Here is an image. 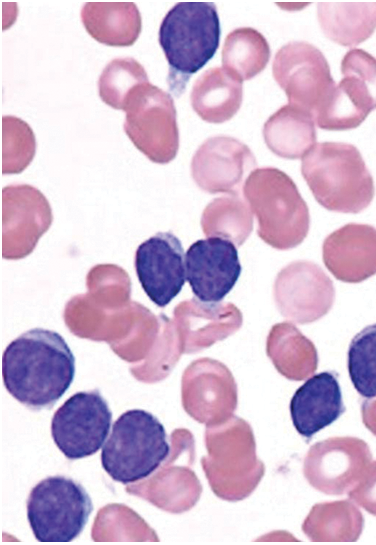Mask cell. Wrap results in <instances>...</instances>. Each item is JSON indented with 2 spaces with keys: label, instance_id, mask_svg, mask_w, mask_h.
<instances>
[{
  "label": "cell",
  "instance_id": "cell-1",
  "mask_svg": "<svg viewBox=\"0 0 376 545\" xmlns=\"http://www.w3.org/2000/svg\"><path fill=\"white\" fill-rule=\"evenodd\" d=\"M75 376V357L57 332L34 328L11 341L2 356L8 393L31 410L50 409Z\"/></svg>",
  "mask_w": 376,
  "mask_h": 545
},
{
  "label": "cell",
  "instance_id": "cell-2",
  "mask_svg": "<svg viewBox=\"0 0 376 545\" xmlns=\"http://www.w3.org/2000/svg\"><path fill=\"white\" fill-rule=\"evenodd\" d=\"M301 172L317 202L330 211L359 213L374 197L372 175L351 144H315L303 156Z\"/></svg>",
  "mask_w": 376,
  "mask_h": 545
},
{
  "label": "cell",
  "instance_id": "cell-3",
  "mask_svg": "<svg viewBox=\"0 0 376 545\" xmlns=\"http://www.w3.org/2000/svg\"><path fill=\"white\" fill-rule=\"evenodd\" d=\"M220 22L212 2H178L164 16L158 41L169 65L168 84L179 94L216 53Z\"/></svg>",
  "mask_w": 376,
  "mask_h": 545
},
{
  "label": "cell",
  "instance_id": "cell-4",
  "mask_svg": "<svg viewBox=\"0 0 376 545\" xmlns=\"http://www.w3.org/2000/svg\"><path fill=\"white\" fill-rule=\"evenodd\" d=\"M244 196L258 222V235L270 246L287 250L307 236L308 207L293 180L277 168L252 171L244 184Z\"/></svg>",
  "mask_w": 376,
  "mask_h": 545
},
{
  "label": "cell",
  "instance_id": "cell-5",
  "mask_svg": "<svg viewBox=\"0 0 376 545\" xmlns=\"http://www.w3.org/2000/svg\"><path fill=\"white\" fill-rule=\"evenodd\" d=\"M169 453L167 433L158 418L131 409L114 422L101 450V464L112 480L126 485L151 475Z\"/></svg>",
  "mask_w": 376,
  "mask_h": 545
},
{
  "label": "cell",
  "instance_id": "cell-6",
  "mask_svg": "<svg viewBox=\"0 0 376 545\" xmlns=\"http://www.w3.org/2000/svg\"><path fill=\"white\" fill-rule=\"evenodd\" d=\"M30 528L39 542H71L85 528L93 511L92 500L77 481L49 476L30 491L26 503Z\"/></svg>",
  "mask_w": 376,
  "mask_h": 545
},
{
  "label": "cell",
  "instance_id": "cell-7",
  "mask_svg": "<svg viewBox=\"0 0 376 545\" xmlns=\"http://www.w3.org/2000/svg\"><path fill=\"white\" fill-rule=\"evenodd\" d=\"M124 131L150 160L167 163L177 154L179 131L172 96L150 83L131 96L126 109Z\"/></svg>",
  "mask_w": 376,
  "mask_h": 545
},
{
  "label": "cell",
  "instance_id": "cell-8",
  "mask_svg": "<svg viewBox=\"0 0 376 545\" xmlns=\"http://www.w3.org/2000/svg\"><path fill=\"white\" fill-rule=\"evenodd\" d=\"M343 75L316 116L326 130L358 127L376 108V58L361 49H351L341 62Z\"/></svg>",
  "mask_w": 376,
  "mask_h": 545
},
{
  "label": "cell",
  "instance_id": "cell-9",
  "mask_svg": "<svg viewBox=\"0 0 376 545\" xmlns=\"http://www.w3.org/2000/svg\"><path fill=\"white\" fill-rule=\"evenodd\" d=\"M112 412L99 390L81 391L69 397L54 413L51 436L69 460L95 454L104 444Z\"/></svg>",
  "mask_w": 376,
  "mask_h": 545
},
{
  "label": "cell",
  "instance_id": "cell-10",
  "mask_svg": "<svg viewBox=\"0 0 376 545\" xmlns=\"http://www.w3.org/2000/svg\"><path fill=\"white\" fill-rule=\"evenodd\" d=\"M272 72L289 104L315 118L335 88L325 56L307 42H290L281 47L275 55Z\"/></svg>",
  "mask_w": 376,
  "mask_h": 545
},
{
  "label": "cell",
  "instance_id": "cell-11",
  "mask_svg": "<svg viewBox=\"0 0 376 545\" xmlns=\"http://www.w3.org/2000/svg\"><path fill=\"white\" fill-rule=\"evenodd\" d=\"M185 267L191 290L203 303L220 302L232 290L241 273L236 244L218 235L190 245Z\"/></svg>",
  "mask_w": 376,
  "mask_h": 545
},
{
  "label": "cell",
  "instance_id": "cell-12",
  "mask_svg": "<svg viewBox=\"0 0 376 545\" xmlns=\"http://www.w3.org/2000/svg\"><path fill=\"white\" fill-rule=\"evenodd\" d=\"M184 257L181 241L171 232H158L138 246L136 275L146 295L157 306L168 305L185 284Z\"/></svg>",
  "mask_w": 376,
  "mask_h": 545
},
{
  "label": "cell",
  "instance_id": "cell-13",
  "mask_svg": "<svg viewBox=\"0 0 376 545\" xmlns=\"http://www.w3.org/2000/svg\"><path fill=\"white\" fill-rule=\"evenodd\" d=\"M274 297L284 316L305 322L319 318L331 308L335 290L331 279L317 264L296 261L277 275Z\"/></svg>",
  "mask_w": 376,
  "mask_h": 545
},
{
  "label": "cell",
  "instance_id": "cell-14",
  "mask_svg": "<svg viewBox=\"0 0 376 545\" xmlns=\"http://www.w3.org/2000/svg\"><path fill=\"white\" fill-rule=\"evenodd\" d=\"M252 151L241 141L224 135L206 139L192 160L197 183L210 192H234L255 167Z\"/></svg>",
  "mask_w": 376,
  "mask_h": 545
},
{
  "label": "cell",
  "instance_id": "cell-15",
  "mask_svg": "<svg viewBox=\"0 0 376 545\" xmlns=\"http://www.w3.org/2000/svg\"><path fill=\"white\" fill-rule=\"evenodd\" d=\"M323 261L339 280L358 283L376 274V228L347 224L323 243Z\"/></svg>",
  "mask_w": 376,
  "mask_h": 545
},
{
  "label": "cell",
  "instance_id": "cell-16",
  "mask_svg": "<svg viewBox=\"0 0 376 545\" xmlns=\"http://www.w3.org/2000/svg\"><path fill=\"white\" fill-rule=\"evenodd\" d=\"M345 411L342 392L334 372L311 376L290 400V415L296 431L311 438L334 423Z\"/></svg>",
  "mask_w": 376,
  "mask_h": 545
},
{
  "label": "cell",
  "instance_id": "cell-17",
  "mask_svg": "<svg viewBox=\"0 0 376 545\" xmlns=\"http://www.w3.org/2000/svg\"><path fill=\"white\" fill-rule=\"evenodd\" d=\"M81 21L98 42L109 46H130L142 28L141 15L133 2H87Z\"/></svg>",
  "mask_w": 376,
  "mask_h": 545
},
{
  "label": "cell",
  "instance_id": "cell-18",
  "mask_svg": "<svg viewBox=\"0 0 376 545\" xmlns=\"http://www.w3.org/2000/svg\"><path fill=\"white\" fill-rule=\"evenodd\" d=\"M242 96V81L223 67H214L197 78L190 98L200 118L209 123H223L237 113Z\"/></svg>",
  "mask_w": 376,
  "mask_h": 545
},
{
  "label": "cell",
  "instance_id": "cell-19",
  "mask_svg": "<svg viewBox=\"0 0 376 545\" xmlns=\"http://www.w3.org/2000/svg\"><path fill=\"white\" fill-rule=\"evenodd\" d=\"M263 136L276 155L296 159L306 155L315 145V117L308 111L288 104L265 122Z\"/></svg>",
  "mask_w": 376,
  "mask_h": 545
},
{
  "label": "cell",
  "instance_id": "cell-20",
  "mask_svg": "<svg viewBox=\"0 0 376 545\" xmlns=\"http://www.w3.org/2000/svg\"><path fill=\"white\" fill-rule=\"evenodd\" d=\"M318 20L324 34L343 46H355L376 29V2H323Z\"/></svg>",
  "mask_w": 376,
  "mask_h": 545
},
{
  "label": "cell",
  "instance_id": "cell-21",
  "mask_svg": "<svg viewBox=\"0 0 376 545\" xmlns=\"http://www.w3.org/2000/svg\"><path fill=\"white\" fill-rule=\"evenodd\" d=\"M269 58L267 40L253 28H237L225 39L222 49L223 68L242 82L259 74Z\"/></svg>",
  "mask_w": 376,
  "mask_h": 545
},
{
  "label": "cell",
  "instance_id": "cell-22",
  "mask_svg": "<svg viewBox=\"0 0 376 545\" xmlns=\"http://www.w3.org/2000/svg\"><path fill=\"white\" fill-rule=\"evenodd\" d=\"M149 83L144 67L131 57L111 60L103 69L98 89L101 100L114 109H126L132 94Z\"/></svg>",
  "mask_w": 376,
  "mask_h": 545
},
{
  "label": "cell",
  "instance_id": "cell-23",
  "mask_svg": "<svg viewBox=\"0 0 376 545\" xmlns=\"http://www.w3.org/2000/svg\"><path fill=\"white\" fill-rule=\"evenodd\" d=\"M347 366L355 390L364 398L376 397V323L353 337Z\"/></svg>",
  "mask_w": 376,
  "mask_h": 545
},
{
  "label": "cell",
  "instance_id": "cell-24",
  "mask_svg": "<svg viewBox=\"0 0 376 545\" xmlns=\"http://www.w3.org/2000/svg\"><path fill=\"white\" fill-rule=\"evenodd\" d=\"M204 219L207 222L220 221L227 225L225 237L240 245L249 236L253 228L250 206L239 198H220L209 205Z\"/></svg>",
  "mask_w": 376,
  "mask_h": 545
},
{
  "label": "cell",
  "instance_id": "cell-25",
  "mask_svg": "<svg viewBox=\"0 0 376 545\" xmlns=\"http://www.w3.org/2000/svg\"><path fill=\"white\" fill-rule=\"evenodd\" d=\"M3 155L24 154L30 159L34 156L36 140L30 126L14 116H4L2 122Z\"/></svg>",
  "mask_w": 376,
  "mask_h": 545
}]
</instances>
